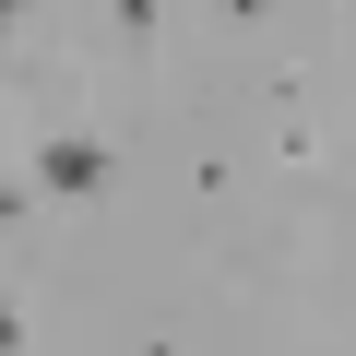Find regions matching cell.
Instances as JSON below:
<instances>
[{
	"mask_svg": "<svg viewBox=\"0 0 356 356\" xmlns=\"http://www.w3.org/2000/svg\"><path fill=\"white\" fill-rule=\"evenodd\" d=\"M36 178H48V191H72V202H95L119 166H107V143H83V131H48V143H36Z\"/></svg>",
	"mask_w": 356,
	"mask_h": 356,
	"instance_id": "1",
	"label": "cell"
}]
</instances>
